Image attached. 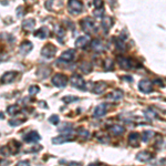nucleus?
I'll return each mask as SVG.
<instances>
[{
    "instance_id": "0eeeda50",
    "label": "nucleus",
    "mask_w": 166,
    "mask_h": 166,
    "mask_svg": "<svg viewBox=\"0 0 166 166\" xmlns=\"http://www.w3.org/2000/svg\"><path fill=\"white\" fill-rule=\"evenodd\" d=\"M51 72H52V70H51L50 66H40L37 70V76L39 79H46V78H48L51 74Z\"/></svg>"
},
{
    "instance_id": "f704fd0d",
    "label": "nucleus",
    "mask_w": 166,
    "mask_h": 166,
    "mask_svg": "<svg viewBox=\"0 0 166 166\" xmlns=\"http://www.w3.org/2000/svg\"><path fill=\"white\" fill-rule=\"evenodd\" d=\"M93 4L96 9L103 8V0H94L93 1Z\"/></svg>"
},
{
    "instance_id": "a878e982",
    "label": "nucleus",
    "mask_w": 166,
    "mask_h": 166,
    "mask_svg": "<svg viewBox=\"0 0 166 166\" xmlns=\"http://www.w3.org/2000/svg\"><path fill=\"white\" fill-rule=\"evenodd\" d=\"M114 43H115L116 49H119L120 51H124L125 50V43L123 39H121V38H114Z\"/></svg>"
},
{
    "instance_id": "f3484780",
    "label": "nucleus",
    "mask_w": 166,
    "mask_h": 166,
    "mask_svg": "<svg viewBox=\"0 0 166 166\" xmlns=\"http://www.w3.org/2000/svg\"><path fill=\"white\" fill-rule=\"evenodd\" d=\"M91 47H92V49L94 50V51H96V52H103L104 51V47L100 39H94V40H92Z\"/></svg>"
},
{
    "instance_id": "f257e3e1",
    "label": "nucleus",
    "mask_w": 166,
    "mask_h": 166,
    "mask_svg": "<svg viewBox=\"0 0 166 166\" xmlns=\"http://www.w3.org/2000/svg\"><path fill=\"white\" fill-rule=\"evenodd\" d=\"M81 28L87 34H94L98 32V28H96L94 21H92L91 18H89V17L81 20Z\"/></svg>"
},
{
    "instance_id": "6ab92c4d",
    "label": "nucleus",
    "mask_w": 166,
    "mask_h": 166,
    "mask_svg": "<svg viewBox=\"0 0 166 166\" xmlns=\"http://www.w3.org/2000/svg\"><path fill=\"white\" fill-rule=\"evenodd\" d=\"M89 43V38L87 37H79L76 40H75V43L74 46L75 48H85L87 44Z\"/></svg>"
},
{
    "instance_id": "c9c22d12",
    "label": "nucleus",
    "mask_w": 166,
    "mask_h": 166,
    "mask_svg": "<svg viewBox=\"0 0 166 166\" xmlns=\"http://www.w3.org/2000/svg\"><path fill=\"white\" fill-rule=\"evenodd\" d=\"M25 119L23 120H20V121H16V120H11L9 122V124L12 125V126H16V125H19V124H22V123H25Z\"/></svg>"
},
{
    "instance_id": "4be33fe9",
    "label": "nucleus",
    "mask_w": 166,
    "mask_h": 166,
    "mask_svg": "<svg viewBox=\"0 0 166 166\" xmlns=\"http://www.w3.org/2000/svg\"><path fill=\"white\" fill-rule=\"evenodd\" d=\"M101 25H102V27H103L105 30H108L113 25V19L111 17H105V18H103L102 21H101Z\"/></svg>"
},
{
    "instance_id": "2f4dec72",
    "label": "nucleus",
    "mask_w": 166,
    "mask_h": 166,
    "mask_svg": "<svg viewBox=\"0 0 166 166\" xmlns=\"http://www.w3.org/2000/svg\"><path fill=\"white\" fill-rule=\"evenodd\" d=\"M114 69V66H113V61L111 59H106L105 61V70L106 71H112Z\"/></svg>"
},
{
    "instance_id": "9b49d317",
    "label": "nucleus",
    "mask_w": 166,
    "mask_h": 166,
    "mask_svg": "<svg viewBox=\"0 0 166 166\" xmlns=\"http://www.w3.org/2000/svg\"><path fill=\"white\" fill-rule=\"evenodd\" d=\"M73 140V136L70 134H64V135H60V136L53 137L52 138V143L53 144H62V143H68Z\"/></svg>"
},
{
    "instance_id": "c85d7f7f",
    "label": "nucleus",
    "mask_w": 166,
    "mask_h": 166,
    "mask_svg": "<svg viewBox=\"0 0 166 166\" xmlns=\"http://www.w3.org/2000/svg\"><path fill=\"white\" fill-rule=\"evenodd\" d=\"M19 111H20V108H19V105H17V104L9 106L8 110H7L8 114H10V115H15V114H17Z\"/></svg>"
},
{
    "instance_id": "a19ab883",
    "label": "nucleus",
    "mask_w": 166,
    "mask_h": 166,
    "mask_svg": "<svg viewBox=\"0 0 166 166\" xmlns=\"http://www.w3.org/2000/svg\"><path fill=\"white\" fill-rule=\"evenodd\" d=\"M68 166H83V165L79 162H70L68 163Z\"/></svg>"
},
{
    "instance_id": "4c0bfd02",
    "label": "nucleus",
    "mask_w": 166,
    "mask_h": 166,
    "mask_svg": "<svg viewBox=\"0 0 166 166\" xmlns=\"http://www.w3.org/2000/svg\"><path fill=\"white\" fill-rule=\"evenodd\" d=\"M104 13V9L103 8H100V9H96L95 11H94V16L100 18V17H102Z\"/></svg>"
},
{
    "instance_id": "aec40b11",
    "label": "nucleus",
    "mask_w": 166,
    "mask_h": 166,
    "mask_svg": "<svg viewBox=\"0 0 166 166\" xmlns=\"http://www.w3.org/2000/svg\"><path fill=\"white\" fill-rule=\"evenodd\" d=\"M108 87V84L105 82H98L94 84V87H93V92L96 93V94H101L103 93V91Z\"/></svg>"
},
{
    "instance_id": "473e14b6",
    "label": "nucleus",
    "mask_w": 166,
    "mask_h": 166,
    "mask_svg": "<svg viewBox=\"0 0 166 166\" xmlns=\"http://www.w3.org/2000/svg\"><path fill=\"white\" fill-rule=\"evenodd\" d=\"M39 91H40V87H37V85H31V87H29V94H31V95L37 94Z\"/></svg>"
},
{
    "instance_id": "f8f14e48",
    "label": "nucleus",
    "mask_w": 166,
    "mask_h": 166,
    "mask_svg": "<svg viewBox=\"0 0 166 166\" xmlns=\"http://www.w3.org/2000/svg\"><path fill=\"white\" fill-rule=\"evenodd\" d=\"M23 140H25L27 143H34V142L40 141V135H39V133L36 132V131H31V132H29L27 135L23 136Z\"/></svg>"
},
{
    "instance_id": "b1692460",
    "label": "nucleus",
    "mask_w": 166,
    "mask_h": 166,
    "mask_svg": "<svg viewBox=\"0 0 166 166\" xmlns=\"http://www.w3.org/2000/svg\"><path fill=\"white\" fill-rule=\"evenodd\" d=\"M110 132L112 133L113 135L119 136L122 133H124V127H122L120 125H114V126H111V127H110Z\"/></svg>"
},
{
    "instance_id": "7ed1b4c3",
    "label": "nucleus",
    "mask_w": 166,
    "mask_h": 166,
    "mask_svg": "<svg viewBox=\"0 0 166 166\" xmlns=\"http://www.w3.org/2000/svg\"><path fill=\"white\" fill-rule=\"evenodd\" d=\"M68 7H69L70 12L75 13V15L82 12L83 10V4L80 0H69L68 1Z\"/></svg>"
},
{
    "instance_id": "e433bc0d",
    "label": "nucleus",
    "mask_w": 166,
    "mask_h": 166,
    "mask_svg": "<svg viewBox=\"0 0 166 166\" xmlns=\"http://www.w3.org/2000/svg\"><path fill=\"white\" fill-rule=\"evenodd\" d=\"M145 114L149 119H153V117L156 116V113H155V111H153V110H147V111H145Z\"/></svg>"
},
{
    "instance_id": "2eb2a0df",
    "label": "nucleus",
    "mask_w": 166,
    "mask_h": 166,
    "mask_svg": "<svg viewBox=\"0 0 166 166\" xmlns=\"http://www.w3.org/2000/svg\"><path fill=\"white\" fill-rule=\"evenodd\" d=\"M49 36H50V31L47 27H42V28H40V29L37 30L34 32V37L39 38V39H46Z\"/></svg>"
},
{
    "instance_id": "6e6552de",
    "label": "nucleus",
    "mask_w": 166,
    "mask_h": 166,
    "mask_svg": "<svg viewBox=\"0 0 166 166\" xmlns=\"http://www.w3.org/2000/svg\"><path fill=\"white\" fill-rule=\"evenodd\" d=\"M119 64L124 70H131L133 68H135L134 61L131 58H119Z\"/></svg>"
},
{
    "instance_id": "4468645a",
    "label": "nucleus",
    "mask_w": 166,
    "mask_h": 166,
    "mask_svg": "<svg viewBox=\"0 0 166 166\" xmlns=\"http://www.w3.org/2000/svg\"><path fill=\"white\" fill-rule=\"evenodd\" d=\"M32 47L33 46L31 42H29V41L22 42L20 44V48H19V53L22 54V55H27V54L32 50Z\"/></svg>"
},
{
    "instance_id": "72a5a7b5",
    "label": "nucleus",
    "mask_w": 166,
    "mask_h": 166,
    "mask_svg": "<svg viewBox=\"0 0 166 166\" xmlns=\"http://www.w3.org/2000/svg\"><path fill=\"white\" fill-rule=\"evenodd\" d=\"M49 122L51 123V124H58L59 122H60V119H59V116L58 115H51L50 116V119H49Z\"/></svg>"
},
{
    "instance_id": "412c9836",
    "label": "nucleus",
    "mask_w": 166,
    "mask_h": 166,
    "mask_svg": "<svg viewBox=\"0 0 166 166\" xmlns=\"http://www.w3.org/2000/svg\"><path fill=\"white\" fill-rule=\"evenodd\" d=\"M36 25V21L34 19H27L22 22V29L27 30V31H30V30H33Z\"/></svg>"
},
{
    "instance_id": "cd10ccee",
    "label": "nucleus",
    "mask_w": 166,
    "mask_h": 166,
    "mask_svg": "<svg viewBox=\"0 0 166 166\" xmlns=\"http://www.w3.org/2000/svg\"><path fill=\"white\" fill-rule=\"evenodd\" d=\"M54 29H55L54 30V31H55V34H57V37H58L59 39H61L62 37H64V34H66V30H64V28H63L62 25H57Z\"/></svg>"
},
{
    "instance_id": "79ce46f5",
    "label": "nucleus",
    "mask_w": 166,
    "mask_h": 166,
    "mask_svg": "<svg viewBox=\"0 0 166 166\" xmlns=\"http://www.w3.org/2000/svg\"><path fill=\"white\" fill-rule=\"evenodd\" d=\"M87 166H100L99 163H91V164H89Z\"/></svg>"
},
{
    "instance_id": "a211bd4d",
    "label": "nucleus",
    "mask_w": 166,
    "mask_h": 166,
    "mask_svg": "<svg viewBox=\"0 0 166 166\" xmlns=\"http://www.w3.org/2000/svg\"><path fill=\"white\" fill-rule=\"evenodd\" d=\"M152 154L147 152V151H144V152H140V153L136 155V159L137 161H141V162H146V161H149L152 158Z\"/></svg>"
},
{
    "instance_id": "ddd939ff",
    "label": "nucleus",
    "mask_w": 166,
    "mask_h": 166,
    "mask_svg": "<svg viewBox=\"0 0 166 166\" xmlns=\"http://www.w3.org/2000/svg\"><path fill=\"white\" fill-rule=\"evenodd\" d=\"M106 112H108V105L105 103H101L94 110V116L95 117H102L106 114Z\"/></svg>"
},
{
    "instance_id": "393cba45",
    "label": "nucleus",
    "mask_w": 166,
    "mask_h": 166,
    "mask_svg": "<svg viewBox=\"0 0 166 166\" xmlns=\"http://www.w3.org/2000/svg\"><path fill=\"white\" fill-rule=\"evenodd\" d=\"M59 132H64V134H70L73 129H72V124L71 123H64V124L58 129Z\"/></svg>"
},
{
    "instance_id": "423d86ee",
    "label": "nucleus",
    "mask_w": 166,
    "mask_h": 166,
    "mask_svg": "<svg viewBox=\"0 0 166 166\" xmlns=\"http://www.w3.org/2000/svg\"><path fill=\"white\" fill-rule=\"evenodd\" d=\"M138 89L140 91H142L143 93H151L153 91V84L149 80H141L140 83H138Z\"/></svg>"
},
{
    "instance_id": "ea45409f",
    "label": "nucleus",
    "mask_w": 166,
    "mask_h": 166,
    "mask_svg": "<svg viewBox=\"0 0 166 166\" xmlns=\"http://www.w3.org/2000/svg\"><path fill=\"white\" fill-rule=\"evenodd\" d=\"M17 166H30V163L29 161H21L17 164Z\"/></svg>"
},
{
    "instance_id": "58836bf2",
    "label": "nucleus",
    "mask_w": 166,
    "mask_h": 166,
    "mask_svg": "<svg viewBox=\"0 0 166 166\" xmlns=\"http://www.w3.org/2000/svg\"><path fill=\"white\" fill-rule=\"evenodd\" d=\"M79 134H80V135H83L84 137H87L89 135H90L87 130H83V129H80L79 130Z\"/></svg>"
},
{
    "instance_id": "1a4fd4ad",
    "label": "nucleus",
    "mask_w": 166,
    "mask_h": 166,
    "mask_svg": "<svg viewBox=\"0 0 166 166\" xmlns=\"http://www.w3.org/2000/svg\"><path fill=\"white\" fill-rule=\"evenodd\" d=\"M18 75V72L17 71H9V72H6L2 76H1V82L4 84H9L15 81V79Z\"/></svg>"
},
{
    "instance_id": "5701e85b",
    "label": "nucleus",
    "mask_w": 166,
    "mask_h": 166,
    "mask_svg": "<svg viewBox=\"0 0 166 166\" xmlns=\"http://www.w3.org/2000/svg\"><path fill=\"white\" fill-rule=\"evenodd\" d=\"M106 98H108V100H111V101H119V100L123 98V93H122V91H114L108 94Z\"/></svg>"
},
{
    "instance_id": "f03ea898",
    "label": "nucleus",
    "mask_w": 166,
    "mask_h": 166,
    "mask_svg": "<svg viewBox=\"0 0 166 166\" xmlns=\"http://www.w3.org/2000/svg\"><path fill=\"white\" fill-rule=\"evenodd\" d=\"M71 84H72V87H75V89L83 90V91L87 89V87H85V81H84V79L79 74H73L71 76Z\"/></svg>"
},
{
    "instance_id": "c756f323",
    "label": "nucleus",
    "mask_w": 166,
    "mask_h": 166,
    "mask_svg": "<svg viewBox=\"0 0 166 166\" xmlns=\"http://www.w3.org/2000/svg\"><path fill=\"white\" fill-rule=\"evenodd\" d=\"M154 135V133L152 131H145V132L143 133V136H142V141L147 143V142L152 138V136Z\"/></svg>"
},
{
    "instance_id": "9d476101",
    "label": "nucleus",
    "mask_w": 166,
    "mask_h": 166,
    "mask_svg": "<svg viewBox=\"0 0 166 166\" xmlns=\"http://www.w3.org/2000/svg\"><path fill=\"white\" fill-rule=\"evenodd\" d=\"M74 55H75V51L73 49H69L64 51L62 54H61V57H60V61H64V62L69 63L71 61H73L74 60Z\"/></svg>"
},
{
    "instance_id": "7c9ffc66",
    "label": "nucleus",
    "mask_w": 166,
    "mask_h": 166,
    "mask_svg": "<svg viewBox=\"0 0 166 166\" xmlns=\"http://www.w3.org/2000/svg\"><path fill=\"white\" fill-rule=\"evenodd\" d=\"M63 102H66V103H72V102H76V101H79V98L78 96H72V95H68V96H64L63 98Z\"/></svg>"
},
{
    "instance_id": "39448f33",
    "label": "nucleus",
    "mask_w": 166,
    "mask_h": 166,
    "mask_svg": "<svg viewBox=\"0 0 166 166\" xmlns=\"http://www.w3.org/2000/svg\"><path fill=\"white\" fill-rule=\"evenodd\" d=\"M52 83L57 87H64L68 84V78L64 74L58 73L52 78Z\"/></svg>"
},
{
    "instance_id": "bb28decb",
    "label": "nucleus",
    "mask_w": 166,
    "mask_h": 166,
    "mask_svg": "<svg viewBox=\"0 0 166 166\" xmlns=\"http://www.w3.org/2000/svg\"><path fill=\"white\" fill-rule=\"evenodd\" d=\"M80 70L82 71L83 73H85V74H87V73H90L92 70V64L89 62H83L81 63V66H79Z\"/></svg>"
},
{
    "instance_id": "20e7f679",
    "label": "nucleus",
    "mask_w": 166,
    "mask_h": 166,
    "mask_svg": "<svg viewBox=\"0 0 166 166\" xmlns=\"http://www.w3.org/2000/svg\"><path fill=\"white\" fill-rule=\"evenodd\" d=\"M55 53H57V48H55L52 43H47L46 46L43 47L41 50L42 57L48 58V59L53 58L54 55H55Z\"/></svg>"
},
{
    "instance_id": "37998d69",
    "label": "nucleus",
    "mask_w": 166,
    "mask_h": 166,
    "mask_svg": "<svg viewBox=\"0 0 166 166\" xmlns=\"http://www.w3.org/2000/svg\"><path fill=\"white\" fill-rule=\"evenodd\" d=\"M108 1H110V4H115L116 0H108Z\"/></svg>"
},
{
    "instance_id": "dca6fc26",
    "label": "nucleus",
    "mask_w": 166,
    "mask_h": 166,
    "mask_svg": "<svg viewBox=\"0 0 166 166\" xmlns=\"http://www.w3.org/2000/svg\"><path fill=\"white\" fill-rule=\"evenodd\" d=\"M138 143H140V134L132 132L129 136V144L132 146H138Z\"/></svg>"
}]
</instances>
